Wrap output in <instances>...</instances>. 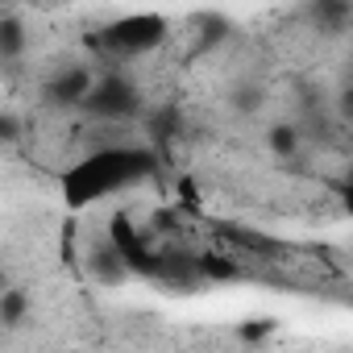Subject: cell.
<instances>
[{"label":"cell","instance_id":"cell-1","mask_svg":"<svg viewBox=\"0 0 353 353\" xmlns=\"http://www.w3.org/2000/svg\"><path fill=\"white\" fill-rule=\"evenodd\" d=\"M158 174V154L141 145H100L83 158H75L63 174L59 188L67 208H92L125 188H137Z\"/></svg>","mask_w":353,"mask_h":353},{"label":"cell","instance_id":"cell-2","mask_svg":"<svg viewBox=\"0 0 353 353\" xmlns=\"http://www.w3.org/2000/svg\"><path fill=\"white\" fill-rule=\"evenodd\" d=\"M162 42H166L162 13H129V17H117L88 38V46L100 50L104 59H137L145 50H158Z\"/></svg>","mask_w":353,"mask_h":353},{"label":"cell","instance_id":"cell-3","mask_svg":"<svg viewBox=\"0 0 353 353\" xmlns=\"http://www.w3.org/2000/svg\"><path fill=\"white\" fill-rule=\"evenodd\" d=\"M79 108L96 121H129L141 112V96L129 79L121 75H104V79H92V88L83 92Z\"/></svg>","mask_w":353,"mask_h":353},{"label":"cell","instance_id":"cell-4","mask_svg":"<svg viewBox=\"0 0 353 353\" xmlns=\"http://www.w3.org/2000/svg\"><path fill=\"white\" fill-rule=\"evenodd\" d=\"M92 88V71L88 67H63L50 83H46V100L59 108H79L83 92Z\"/></svg>","mask_w":353,"mask_h":353},{"label":"cell","instance_id":"cell-5","mask_svg":"<svg viewBox=\"0 0 353 353\" xmlns=\"http://www.w3.org/2000/svg\"><path fill=\"white\" fill-rule=\"evenodd\" d=\"M26 50V30L17 17H0V59H17Z\"/></svg>","mask_w":353,"mask_h":353},{"label":"cell","instance_id":"cell-6","mask_svg":"<svg viewBox=\"0 0 353 353\" xmlns=\"http://www.w3.org/2000/svg\"><path fill=\"white\" fill-rule=\"evenodd\" d=\"M21 316H26V295L13 291V287H5V291H0V320H5V324H17Z\"/></svg>","mask_w":353,"mask_h":353},{"label":"cell","instance_id":"cell-7","mask_svg":"<svg viewBox=\"0 0 353 353\" xmlns=\"http://www.w3.org/2000/svg\"><path fill=\"white\" fill-rule=\"evenodd\" d=\"M316 13H320V21H328L332 30H341L349 21V0H316Z\"/></svg>","mask_w":353,"mask_h":353},{"label":"cell","instance_id":"cell-8","mask_svg":"<svg viewBox=\"0 0 353 353\" xmlns=\"http://www.w3.org/2000/svg\"><path fill=\"white\" fill-rule=\"evenodd\" d=\"M21 133V125L13 121V117H5V112H0V141H13Z\"/></svg>","mask_w":353,"mask_h":353},{"label":"cell","instance_id":"cell-9","mask_svg":"<svg viewBox=\"0 0 353 353\" xmlns=\"http://www.w3.org/2000/svg\"><path fill=\"white\" fill-rule=\"evenodd\" d=\"M274 145H279V150H291V145H295V137H291L287 129H274Z\"/></svg>","mask_w":353,"mask_h":353},{"label":"cell","instance_id":"cell-10","mask_svg":"<svg viewBox=\"0 0 353 353\" xmlns=\"http://www.w3.org/2000/svg\"><path fill=\"white\" fill-rule=\"evenodd\" d=\"M5 287H9V279H5V270H0V291H5Z\"/></svg>","mask_w":353,"mask_h":353}]
</instances>
